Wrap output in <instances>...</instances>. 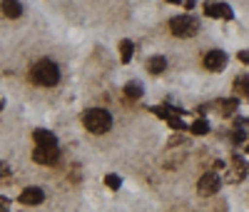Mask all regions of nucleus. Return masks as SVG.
<instances>
[{"mask_svg": "<svg viewBox=\"0 0 249 212\" xmlns=\"http://www.w3.org/2000/svg\"><path fill=\"white\" fill-rule=\"evenodd\" d=\"M30 80L35 85H40V88H53V85H57V80H60V68L53 60H37L30 68Z\"/></svg>", "mask_w": 249, "mask_h": 212, "instance_id": "nucleus-1", "label": "nucleus"}, {"mask_svg": "<svg viewBox=\"0 0 249 212\" xmlns=\"http://www.w3.org/2000/svg\"><path fill=\"white\" fill-rule=\"evenodd\" d=\"M82 125H85L92 135H102V133H107L112 127V117H110L107 110L92 108V110H88L85 115H82Z\"/></svg>", "mask_w": 249, "mask_h": 212, "instance_id": "nucleus-2", "label": "nucleus"}, {"mask_svg": "<svg viewBox=\"0 0 249 212\" xmlns=\"http://www.w3.org/2000/svg\"><path fill=\"white\" fill-rule=\"evenodd\" d=\"M170 30L177 38H195L199 30V20L195 15H177L170 20Z\"/></svg>", "mask_w": 249, "mask_h": 212, "instance_id": "nucleus-3", "label": "nucleus"}, {"mask_svg": "<svg viewBox=\"0 0 249 212\" xmlns=\"http://www.w3.org/2000/svg\"><path fill=\"white\" fill-rule=\"evenodd\" d=\"M222 187V177L217 175V173H204L202 177H199V182H197V190H199V195H214L217 190Z\"/></svg>", "mask_w": 249, "mask_h": 212, "instance_id": "nucleus-4", "label": "nucleus"}, {"mask_svg": "<svg viewBox=\"0 0 249 212\" xmlns=\"http://www.w3.org/2000/svg\"><path fill=\"white\" fill-rule=\"evenodd\" d=\"M224 65H227V53H222V50H210V53L204 55V68H207V70L219 73V70H224Z\"/></svg>", "mask_w": 249, "mask_h": 212, "instance_id": "nucleus-5", "label": "nucleus"}, {"mask_svg": "<svg viewBox=\"0 0 249 212\" xmlns=\"http://www.w3.org/2000/svg\"><path fill=\"white\" fill-rule=\"evenodd\" d=\"M57 147H35V153H33V160L37 165H55L57 162Z\"/></svg>", "mask_w": 249, "mask_h": 212, "instance_id": "nucleus-6", "label": "nucleus"}, {"mask_svg": "<svg viewBox=\"0 0 249 212\" xmlns=\"http://www.w3.org/2000/svg\"><path fill=\"white\" fill-rule=\"evenodd\" d=\"M247 173H249V165L244 162V157L242 155H234L232 157V170H230V175H227V177H230V182H242Z\"/></svg>", "mask_w": 249, "mask_h": 212, "instance_id": "nucleus-7", "label": "nucleus"}, {"mask_svg": "<svg viewBox=\"0 0 249 212\" xmlns=\"http://www.w3.org/2000/svg\"><path fill=\"white\" fill-rule=\"evenodd\" d=\"M204 13L210 15V18H222V20H232L234 13L230 5H224V3H207L204 5Z\"/></svg>", "mask_w": 249, "mask_h": 212, "instance_id": "nucleus-8", "label": "nucleus"}, {"mask_svg": "<svg viewBox=\"0 0 249 212\" xmlns=\"http://www.w3.org/2000/svg\"><path fill=\"white\" fill-rule=\"evenodd\" d=\"M43 200H45V193L40 187H25L23 195H20V202L23 205H40Z\"/></svg>", "mask_w": 249, "mask_h": 212, "instance_id": "nucleus-9", "label": "nucleus"}, {"mask_svg": "<svg viewBox=\"0 0 249 212\" xmlns=\"http://www.w3.org/2000/svg\"><path fill=\"white\" fill-rule=\"evenodd\" d=\"M33 140H35L37 147H57V137L50 130H35L33 133Z\"/></svg>", "mask_w": 249, "mask_h": 212, "instance_id": "nucleus-10", "label": "nucleus"}, {"mask_svg": "<svg viewBox=\"0 0 249 212\" xmlns=\"http://www.w3.org/2000/svg\"><path fill=\"white\" fill-rule=\"evenodd\" d=\"M0 10H3V15H8V18L23 15V5H20L18 0H3V3H0Z\"/></svg>", "mask_w": 249, "mask_h": 212, "instance_id": "nucleus-11", "label": "nucleus"}, {"mask_svg": "<svg viewBox=\"0 0 249 212\" xmlns=\"http://www.w3.org/2000/svg\"><path fill=\"white\" fill-rule=\"evenodd\" d=\"M164 68H167V60H164L162 55H155V58H150V62H147V70H150L152 75L164 73Z\"/></svg>", "mask_w": 249, "mask_h": 212, "instance_id": "nucleus-12", "label": "nucleus"}, {"mask_svg": "<svg viewBox=\"0 0 249 212\" xmlns=\"http://www.w3.org/2000/svg\"><path fill=\"white\" fill-rule=\"evenodd\" d=\"M234 95L249 97V75H239V77L234 80Z\"/></svg>", "mask_w": 249, "mask_h": 212, "instance_id": "nucleus-13", "label": "nucleus"}, {"mask_svg": "<svg viewBox=\"0 0 249 212\" xmlns=\"http://www.w3.org/2000/svg\"><path fill=\"white\" fill-rule=\"evenodd\" d=\"M132 53H135V45H132L130 40H122L120 42V60L122 62H130L132 60Z\"/></svg>", "mask_w": 249, "mask_h": 212, "instance_id": "nucleus-14", "label": "nucleus"}, {"mask_svg": "<svg viewBox=\"0 0 249 212\" xmlns=\"http://www.w3.org/2000/svg\"><path fill=\"white\" fill-rule=\"evenodd\" d=\"M190 133L192 135H207V133H210V122H207V120H195L192 125H190Z\"/></svg>", "mask_w": 249, "mask_h": 212, "instance_id": "nucleus-15", "label": "nucleus"}, {"mask_svg": "<svg viewBox=\"0 0 249 212\" xmlns=\"http://www.w3.org/2000/svg\"><path fill=\"white\" fill-rule=\"evenodd\" d=\"M124 95H127V100H137L140 95H142V85L140 82H127V85H124Z\"/></svg>", "mask_w": 249, "mask_h": 212, "instance_id": "nucleus-16", "label": "nucleus"}, {"mask_svg": "<svg viewBox=\"0 0 249 212\" xmlns=\"http://www.w3.org/2000/svg\"><path fill=\"white\" fill-rule=\"evenodd\" d=\"M237 105H239V102L232 97V100H219V102H217V108H219L224 115H232V113L237 110Z\"/></svg>", "mask_w": 249, "mask_h": 212, "instance_id": "nucleus-17", "label": "nucleus"}, {"mask_svg": "<svg viewBox=\"0 0 249 212\" xmlns=\"http://www.w3.org/2000/svg\"><path fill=\"white\" fill-rule=\"evenodd\" d=\"M170 127H172V130H177V133H184V130H190V125H187L179 115H170Z\"/></svg>", "mask_w": 249, "mask_h": 212, "instance_id": "nucleus-18", "label": "nucleus"}, {"mask_svg": "<svg viewBox=\"0 0 249 212\" xmlns=\"http://www.w3.org/2000/svg\"><path fill=\"white\" fill-rule=\"evenodd\" d=\"M105 185H107L110 190H120L122 180H120V175H105Z\"/></svg>", "mask_w": 249, "mask_h": 212, "instance_id": "nucleus-19", "label": "nucleus"}, {"mask_svg": "<svg viewBox=\"0 0 249 212\" xmlns=\"http://www.w3.org/2000/svg\"><path fill=\"white\" fill-rule=\"evenodd\" d=\"M232 140H234V142H244V140H247V133H244V130H234V133H232Z\"/></svg>", "mask_w": 249, "mask_h": 212, "instance_id": "nucleus-20", "label": "nucleus"}, {"mask_svg": "<svg viewBox=\"0 0 249 212\" xmlns=\"http://www.w3.org/2000/svg\"><path fill=\"white\" fill-rule=\"evenodd\" d=\"M10 175V165L8 162H0V177H8Z\"/></svg>", "mask_w": 249, "mask_h": 212, "instance_id": "nucleus-21", "label": "nucleus"}, {"mask_svg": "<svg viewBox=\"0 0 249 212\" xmlns=\"http://www.w3.org/2000/svg\"><path fill=\"white\" fill-rule=\"evenodd\" d=\"M239 60H242V62H249V50H242V53H239Z\"/></svg>", "mask_w": 249, "mask_h": 212, "instance_id": "nucleus-22", "label": "nucleus"}, {"mask_svg": "<svg viewBox=\"0 0 249 212\" xmlns=\"http://www.w3.org/2000/svg\"><path fill=\"white\" fill-rule=\"evenodd\" d=\"M247 153H249V142H247Z\"/></svg>", "mask_w": 249, "mask_h": 212, "instance_id": "nucleus-23", "label": "nucleus"}]
</instances>
